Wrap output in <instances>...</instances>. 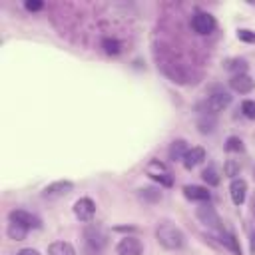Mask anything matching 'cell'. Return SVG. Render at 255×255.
Instances as JSON below:
<instances>
[{"mask_svg":"<svg viewBox=\"0 0 255 255\" xmlns=\"http://www.w3.org/2000/svg\"><path fill=\"white\" fill-rule=\"evenodd\" d=\"M229 104H231V96H229L227 92H215V94H211V96L203 102V108H205V112H207L209 116H215L217 112H223Z\"/></svg>","mask_w":255,"mask_h":255,"instance_id":"5","label":"cell"},{"mask_svg":"<svg viewBox=\"0 0 255 255\" xmlns=\"http://www.w3.org/2000/svg\"><path fill=\"white\" fill-rule=\"evenodd\" d=\"M28 231H30V229H26L24 225H20V223H16V221H10V223H8V229H6L8 237L14 239V241H22V239H26Z\"/></svg>","mask_w":255,"mask_h":255,"instance_id":"18","label":"cell"},{"mask_svg":"<svg viewBox=\"0 0 255 255\" xmlns=\"http://www.w3.org/2000/svg\"><path fill=\"white\" fill-rule=\"evenodd\" d=\"M229 86L233 92H239V94H249L255 86V82L251 80V76H247L245 72L243 74H235L231 80H229Z\"/></svg>","mask_w":255,"mask_h":255,"instance_id":"11","label":"cell"},{"mask_svg":"<svg viewBox=\"0 0 255 255\" xmlns=\"http://www.w3.org/2000/svg\"><path fill=\"white\" fill-rule=\"evenodd\" d=\"M219 241H221L233 255H241V245H239L237 237H235L231 231H223V229H219Z\"/></svg>","mask_w":255,"mask_h":255,"instance_id":"16","label":"cell"},{"mask_svg":"<svg viewBox=\"0 0 255 255\" xmlns=\"http://www.w3.org/2000/svg\"><path fill=\"white\" fill-rule=\"evenodd\" d=\"M237 38H239L241 42L253 44V42H255V32H251V30H239V32H237Z\"/></svg>","mask_w":255,"mask_h":255,"instance_id":"25","label":"cell"},{"mask_svg":"<svg viewBox=\"0 0 255 255\" xmlns=\"http://www.w3.org/2000/svg\"><path fill=\"white\" fill-rule=\"evenodd\" d=\"M72 187H74L72 181H68V179H60V181H54V183L46 185L44 191H42V197H46V199H58V197L68 195V193L72 191Z\"/></svg>","mask_w":255,"mask_h":255,"instance_id":"8","label":"cell"},{"mask_svg":"<svg viewBox=\"0 0 255 255\" xmlns=\"http://www.w3.org/2000/svg\"><path fill=\"white\" fill-rule=\"evenodd\" d=\"M229 195H231V201L235 205H243V201L247 197V183H245V179L235 177L231 181V185H229Z\"/></svg>","mask_w":255,"mask_h":255,"instance_id":"12","label":"cell"},{"mask_svg":"<svg viewBox=\"0 0 255 255\" xmlns=\"http://www.w3.org/2000/svg\"><path fill=\"white\" fill-rule=\"evenodd\" d=\"M84 237H86V245L92 253H100L108 243V235L96 225H88L84 231Z\"/></svg>","mask_w":255,"mask_h":255,"instance_id":"3","label":"cell"},{"mask_svg":"<svg viewBox=\"0 0 255 255\" xmlns=\"http://www.w3.org/2000/svg\"><path fill=\"white\" fill-rule=\"evenodd\" d=\"M241 112H243L245 118L255 120V102H253V100H245V102L241 104Z\"/></svg>","mask_w":255,"mask_h":255,"instance_id":"24","label":"cell"},{"mask_svg":"<svg viewBox=\"0 0 255 255\" xmlns=\"http://www.w3.org/2000/svg\"><path fill=\"white\" fill-rule=\"evenodd\" d=\"M187 149H189V147H187L185 139H173L171 145H169V149H167V155H169L171 161H183Z\"/></svg>","mask_w":255,"mask_h":255,"instance_id":"15","label":"cell"},{"mask_svg":"<svg viewBox=\"0 0 255 255\" xmlns=\"http://www.w3.org/2000/svg\"><path fill=\"white\" fill-rule=\"evenodd\" d=\"M205 159V149L203 147H189L185 157H183V165L187 169H193L195 165H199L201 161Z\"/></svg>","mask_w":255,"mask_h":255,"instance_id":"14","label":"cell"},{"mask_svg":"<svg viewBox=\"0 0 255 255\" xmlns=\"http://www.w3.org/2000/svg\"><path fill=\"white\" fill-rule=\"evenodd\" d=\"M225 149H227V151H243V141H241L239 137H235V135H231V137H227V143H225Z\"/></svg>","mask_w":255,"mask_h":255,"instance_id":"23","label":"cell"},{"mask_svg":"<svg viewBox=\"0 0 255 255\" xmlns=\"http://www.w3.org/2000/svg\"><path fill=\"white\" fill-rule=\"evenodd\" d=\"M16 255H40L36 249H32V247H24V249H20Z\"/></svg>","mask_w":255,"mask_h":255,"instance_id":"28","label":"cell"},{"mask_svg":"<svg viewBox=\"0 0 255 255\" xmlns=\"http://www.w3.org/2000/svg\"><path fill=\"white\" fill-rule=\"evenodd\" d=\"M145 173H147L153 181H157L159 185H163V187H169V185L173 183V175H171V171H169L167 165L161 163L159 159H151V161L145 165Z\"/></svg>","mask_w":255,"mask_h":255,"instance_id":"2","label":"cell"},{"mask_svg":"<svg viewBox=\"0 0 255 255\" xmlns=\"http://www.w3.org/2000/svg\"><path fill=\"white\" fill-rule=\"evenodd\" d=\"M225 173L229 175V177H233V175H237L239 173V163H235V161H227V165H225Z\"/></svg>","mask_w":255,"mask_h":255,"instance_id":"26","label":"cell"},{"mask_svg":"<svg viewBox=\"0 0 255 255\" xmlns=\"http://www.w3.org/2000/svg\"><path fill=\"white\" fill-rule=\"evenodd\" d=\"M191 28L199 36H207L215 30V18L209 12H195L191 18Z\"/></svg>","mask_w":255,"mask_h":255,"instance_id":"4","label":"cell"},{"mask_svg":"<svg viewBox=\"0 0 255 255\" xmlns=\"http://www.w3.org/2000/svg\"><path fill=\"white\" fill-rule=\"evenodd\" d=\"M94 213H96V203H94L90 197H80V199L74 203V215H76L80 221H84V223L92 221Z\"/></svg>","mask_w":255,"mask_h":255,"instance_id":"9","label":"cell"},{"mask_svg":"<svg viewBox=\"0 0 255 255\" xmlns=\"http://www.w3.org/2000/svg\"><path fill=\"white\" fill-rule=\"evenodd\" d=\"M48 255H76V249L68 241H54L48 247Z\"/></svg>","mask_w":255,"mask_h":255,"instance_id":"17","label":"cell"},{"mask_svg":"<svg viewBox=\"0 0 255 255\" xmlns=\"http://www.w3.org/2000/svg\"><path fill=\"white\" fill-rule=\"evenodd\" d=\"M197 126H199V131L201 133H211L213 131V126H215V120H213V116L207 120V118H201L199 122H197Z\"/></svg>","mask_w":255,"mask_h":255,"instance_id":"22","label":"cell"},{"mask_svg":"<svg viewBox=\"0 0 255 255\" xmlns=\"http://www.w3.org/2000/svg\"><path fill=\"white\" fill-rule=\"evenodd\" d=\"M102 48H104V52H106V54L116 56V54H120V52H122V42H120V40H116V38H104V40H102Z\"/></svg>","mask_w":255,"mask_h":255,"instance_id":"19","label":"cell"},{"mask_svg":"<svg viewBox=\"0 0 255 255\" xmlns=\"http://www.w3.org/2000/svg\"><path fill=\"white\" fill-rule=\"evenodd\" d=\"M251 251L255 253V233H251Z\"/></svg>","mask_w":255,"mask_h":255,"instance_id":"29","label":"cell"},{"mask_svg":"<svg viewBox=\"0 0 255 255\" xmlns=\"http://www.w3.org/2000/svg\"><path fill=\"white\" fill-rule=\"evenodd\" d=\"M195 215H197V219H199L203 225H207V227H211V229H221V219H219L215 207H211L209 203L199 205L197 211H195Z\"/></svg>","mask_w":255,"mask_h":255,"instance_id":"7","label":"cell"},{"mask_svg":"<svg viewBox=\"0 0 255 255\" xmlns=\"http://www.w3.org/2000/svg\"><path fill=\"white\" fill-rule=\"evenodd\" d=\"M42 6H44V4H42V2H38V0H36V2H26V10H30V12L42 10Z\"/></svg>","mask_w":255,"mask_h":255,"instance_id":"27","label":"cell"},{"mask_svg":"<svg viewBox=\"0 0 255 255\" xmlns=\"http://www.w3.org/2000/svg\"><path fill=\"white\" fill-rule=\"evenodd\" d=\"M183 195L189 199V201H207L211 199V193L207 187H201V185H185L183 187Z\"/></svg>","mask_w":255,"mask_h":255,"instance_id":"13","label":"cell"},{"mask_svg":"<svg viewBox=\"0 0 255 255\" xmlns=\"http://www.w3.org/2000/svg\"><path fill=\"white\" fill-rule=\"evenodd\" d=\"M155 239L157 243L167 249V251H179L185 245V235L179 227L171 225V223H161L155 229Z\"/></svg>","mask_w":255,"mask_h":255,"instance_id":"1","label":"cell"},{"mask_svg":"<svg viewBox=\"0 0 255 255\" xmlns=\"http://www.w3.org/2000/svg\"><path fill=\"white\" fill-rule=\"evenodd\" d=\"M139 197L143 201H159L161 199V191L155 189V187H143V189H139Z\"/></svg>","mask_w":255,"mask_h":255,"instance_id":"21","label":"cell"},{"mask_svg":"<svg viewBox=\"0 0 255 255\" xmlns=\"http://www.w3.org/2000/svg\"><path fill=\"white\" fill-rule=\"evenodd\" d=\"M8 217H10V221H16V223L24 225L26 229H40V227H42L40 217H36L34 213H30V211H26V209H12V211L8 213Z\"/></svg>","mask_w":255,"mask_h":255,"instance_id":"6","label":"cell"},{"mask_svg":"<svg viewBox=\"0 0 255 255\" xmlns=\"http://www.w3.org/2000/svg\"><path fill=\"white\" fill-rule=\"evenodd\" d=\"M118 255H143V245L137 237H124L116 245Z\"/></svg>","mask_w":255,"mask_h":255,"instance_id":"10","label":"cell"},{"mask_svg":"<svg viewBox=\"0 0 255 255\" xmlns=\"http://www.w3.org/2000/svg\"><path fill=\"white\" fill-rule=\"evenodd\" d=\"M201 177H203V181H205L207 185H217V183H219V173H217V169H215L213 165H207V167L201 171Z\"/></svg>","mask_w":255,"mask_h":255,"instance_id":"20","label":"cell"}]
</instances>
